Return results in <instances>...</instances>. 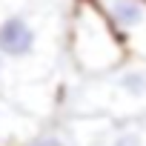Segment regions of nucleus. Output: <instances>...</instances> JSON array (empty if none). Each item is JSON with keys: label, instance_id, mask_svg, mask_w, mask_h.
<instances>
[{"label": "nucleus", "instance_id": "obj_7", "mask_svg": "<svg viewBox=\"0 0 146 146\" xmlns=\"http://www.w3.org/2000/svg\"><path fill=\"white\" fill-rule=\"evenodd\" d=\"M43 146H46V143H43Z\"/></svg>", "mask_w": 146, "mask_h": 146}, {"label": "nucleus", "instance_id": "obj_6", "mask_svg": "<svg viewBox=\"0 0 146 146\" xmlns=\"http://www.w3.org/2000/svg\"><path fill=\"white\" fill-rule=\"evenodd\" d=\"M3 60H6V57H3V54H0V69H3Z\"/></svg>", "mask_w": 146, "mask_h": 146}, {"label": "nucleus", "instance_id": "obj_2", "mask_svg": "<svg viewBox=\"0 0 146 146\" xmlns=\"http://www.w3.org/2000/svg\"><path fill=\"white\" fill-rule=\"evenodd\" d=\"M37 49H40V29L35 17L23 12H12L0 20V54L3 57L26 60L35 57Z\"/></svg>", "mask_w": 146, "mask_h": 146}, {"label": "nucleus", "instance_id": "obj_1", "mask_svg": "<svg viewBox=\"0 0 146 146\" xmlns=\"http://www.w3.org/2000/svg\"><path fill=\"white\" fill-rule=\"evenodd\" d=\"M72 23H75V35H72L75 54L86 69H112L120 63L123 40L106 17V12L100 9V3L83 0Z\"/></svg>", "mask_w": 146, "mask_h": 146}, {"label": "nucleus", "instance_id": "obj_3", "mask_svg": "<svg viewBox=\"0 0 146 146\" xmlns=\"http://www.w3.org/2000/svg\"><path fill=\"white\" fill-rule=\"evenodd\" d=\"M120 40L146 54V0H98Z\"/></svg>", "mask_w": 146, "mask_h": 146}, {"label": "nucleus", "instance_id": "obj_4", "mask_svg": "<svg viewBox=\"0 0 146 146\" xmlns=\"http://www.w3.org/2000/svg\"><path fill=\"white\" fill-rule=\"evenodd\" d=\"M117 89L126 98H135V100L146 98V69H126L117 78Z\"/></svg>", "mask_w": 146, "mask_h": 146}, {"label": "nucleus", "instance_id": "obj_5", "mask_svg": "<svg viewBox=\"0 0 146 146\" xmlns=\"http://www.w3.org/2000/svg\"><path fill=\"white\" fill-rule=\"evenodd\" d=\"M112 146H143V140H140V135H135V132H123V135H117V137L112 140Z\"/></svg>", "mask_w": 146, "mask_h": 146}]
</instances>
